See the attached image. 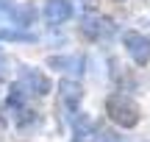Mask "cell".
<instances>
[{
	"instance_id": "6da1fadb",
	"label": "cell",
	"mask_w": 150,
	"mask_h": 142,
	"mask_svg": "<svg viewBox=\"0 0 150 142\" xmlns=\"http://www.w3.org/2000/svg\"><path fill=\"white\" fill-rule=\"evenodd\" d=\"M106 114L114 126L120 128H134L139 123V106L128 98V95H111L106 100Z\"/></svg>"
},
{
	"instance_id": "7a4b0ae2",
	"label": "cell",
	"mask_w": 150,
	"mask_h": 142,
	"mask_svg": "<svg viewBox=\"0 0 150 142\" xmlns=\"http://www.w3.org/2000/svg\"><path fill=\"white\" fill-rule=\"evenodd\" d=\"M122 45H125L128 56L136 61V64L145 67L147 61H150V39L145 36V33H139V31H125L122 33Z\"/></svg>"
},
{
	"instance_id": "3957f363",
	"label": "cell",
	"mask_w": 150,
	"mask_h": 142,
	"mask_svg": "<svg viewBox=\"0 0 150 142\" xmlns=\"http://www.w3.org/2000/svg\"><path fill=\"white\" fill-rule=\"evenodd\" d=\"M20 87L45 98V95H50V78L36 67H20Z\"/></svg>"
},
{
	"instance_id": "277c9868",
	"label": "cell",
	"mask_w": 150,
	"mask_h": 142,
	"mask_svg": "<svg viewBox=\"0 0 150 142\" xmlns=\"http://www.w3.org/2000/svg\"><path fill=\"white\" fill-rule=\"evenodd\" d=\"M81 33L92 42L95 39H108L114 33V25L100 14H86V17H81Z\"/></svg>"
},
{
	"instance_id": "5b68a950",
	"label": "cell",
	"mask_w": 150,
	"mask_h": 142,
	"mask_svg": "<svg viewBox=\"0 0 150 142\" xmlns=\"http://www.w3.org/2000/svg\"><path fill=\"white\" fill-rule=\"evenodd\" d=\"M42 14H45V20H47L50 25H61V22L72 20L75 9H72L70 0H47L45 9H42Z\"/></svg>"
},
{
	"instance_id": "8992f818",
	"label": "cell",
	"mask_w": 150,
	"mask_h": 142,
	"mask_svg": "<svg viewBox=\"0 0 150 142\" xmlns=\"http://www.w3.org/2000/svg\"><path fill=\"white\" fill-rule=\"evenodd\" d=\"M59 95H61V100H64V106L75 109V106L81 103V98H83V89H81V84H78V81H72V78H64V81L59 84Z\"/></svg>"
},
{
	"instance_id": "52a82bcc",
	"label": "cell",
	"mask_w": 150,
	"mask_h": 142,
	"mask_svg": "<svg viewBox=\"0 0 150 142\" xmlns=\"http://www.w3.org/2000/svg\"><path fill=\"white\" fill-rule=\"evenodd\" d=\"M50 61V70H61V72H67V75H78L81 70H83V59L81 56H53V59H47Z\"/></svg>"
},
{
	"instance_id": "ba28073f",
	"label": "cell",
	"mask_w": 150,
	"mask_h": 142,
	"mask_svg": "<svg viewBox=\"0 0 150 142\" xmlns=\"http://www.w3.org/2000/svg\"><path fill=\"white\" fill-rule=\"evenodd\" d=\"M36 33L17 31V28H0V42H36Z\"/></svg>"
},
{
	"instance_id": "9c48e42d",
	"label": "cell",
	"mask_w": 150,
	"mask_h": 142,
	"mask_svg": "<svg viewBox=\"0 0 150 142\" xmlns=\"http://www.w3.org/2000/svg\"><path fill=\"white\" fill-rule=\"evenodd\" d=\"M92 126H95V123H92V117H86V114H81L78 120L72 123V128H75V137H78V139H81V137H86V134L92 131Z\"/></svg>"
},
{
	"instance_id": "30bf717a",
	"label": "cell",
	"mask_w": 150,
	"mask_h": 142,
	"mask_svg": "<svg viewBox=\"0 0 150 142\" xmlns=\"http://www.w3.org/2000/svg\"><path fill=\"white\" fill-rule=\"evenodd\" d=\"M97 142H125L117 131H100L97 134Z\"/></svg>"
},
{
	"instance_id": "8fae6325",
	"label": "cell",
	"mask_w": 150,
	"mask_h": 142,
	"mask_svg": "<svg viewBox=\"0 0 150 142\" xmlns=\"http://www.w3.org/2000/svg\"><path fill=\"white\" fill-rule=\"evenodd\" d=\"M6 72H8V56H6L3 50H0V81L6 78Z\"/></svg>"
}]
</instances>
